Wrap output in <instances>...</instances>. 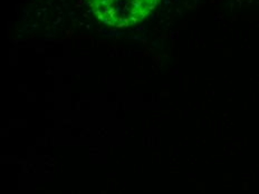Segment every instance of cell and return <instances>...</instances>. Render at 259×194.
I'll return each mask as SVG.
<instances>
[{
    "mask_svg": "<svg viewBox=\"0 0 259 194\" xmlns=\"http://www.w3.org/2000/svg\"><path fill=\"white\" fill-rule=\"evenodd\" d=\"M104 24L123 28L143 20L160 0H86Z\"/></svg>",
    "mask_w": 259,
    "mask_h": 194,
    "instance_id": "1",
    "label": "cell"
}]
</instances>
